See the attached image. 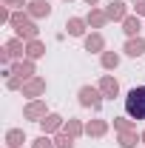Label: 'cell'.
Returning <instances> with one entry per match:
<instances>
[{
    "label": "cell",
    "mask_w": 145,
    "mask_h": 148,
    "mask_svg": "<svg viewBox=\"0 0 145 148\" xmlns=\"http://www.w3.org/2000/svg\"><path fill=\"white\" fill-rule=\"evenodd\" d=\"M125 111L134 117V120H145V86L128 91V97H125Z\"/></svg>",
    "instance_id": "cell-1"
},
{
    "label": "cell",
    "mask_w": 145,
    "mask_h": 148,
    "mask_svg": "<svg viewBox=\"0 0 145 148\" xmlns=\"http://www.w3.org/2000/svg\"><path fill=\"white\" fill-rule=\"evenodd\" d=\"M80 100H83V106H94V108L100 106V94L94 91V88H83L80 91Z\"/></svg>",
    "instance_id": "cell-2"
},
{
    "label": "cell",
    "mask_w": 145,
    "mask_h": 148,
    "mask_svg": "<svg viewBox=\"0 0 145 148\" xmlns=\"http://www.w3.org/2000/svg\"><path fill=\"white\" fill-rule=\"evenodd\" d=\"M125 51H128L131 57H137V54H142V51H145V43H142V40H131Z\"/></svg>",
    "instance_id": "cell-3"
},
{
    "label": "cell",
    "mask_w": 145,
    "mask_h": 148,
    "mask_svg": "<svg viewBox=\"0 0 145 148\" xmlns=\"http://www.w3.org/2000/svg\"><path fill=\"white\" fill-rule=\"evenodd\" d=\"M14 23H17L20 26V34H29V37H34V26H31V23H26V20H14Z\"/></svg>",
    "instance_id": "cell-4"
},
{
    "label": "cell",
    "mask_w": 145,
    "mask_h": 148,
    "mask_svg": "<svg viewBox=\"0 0 145 148\" xmlns=\"http://www.w3.org/2000/svg\"><path fill=\"white\" fill-rule=\"evenodd\" d=\"M103 91H105V94H117V80L105 77V80H103Z\"/></svg>",
    "instance_id": "cell-5"
},
{
    "label": "cell",
    "mask_w": 145,
    "mask_h": 148,
    "mask_svg": "<svg viewBox=\"0 0 145 148\" xmlns=\"http://www.w3.org/2000/svg\"><path fill=\"white\" fill-rule=\"evenodd\" d=\"M122 12H125V9H122V3H114V6L108 9V17H122Z\"/></svg>",
    "instance_id": "cell-6"
},
{
    "label": "cell",
    "mask_w": 145,
    "mask_h": 148,
    "mask_svg": "<svg viewBox=\"0 0 145 148\" xmlns=\"http://www.w3.org/2000/svg\"><path fill=\"white\" fill-rule=\"evenodd\" d=\"M31 6H34V14H49V3L37 0V3H31Z\"/></svg>",
    "instance_id": "cell-7"
},
{
    "label": "cell",
    "mask_w": 145,
    "mask_h": 148,
    "mask_svg": "<svg viewBox=\"0 0 145 148\" xmlns=\"http://www.w3.org/2000/svg\"><path fill=\"white\" fill-rule=\"evenodd\" d=\"M57 125H60V117H49V120H43V128H57Z\"/></svg>",
    "instance_id": "cell-8"
},
{
    "label": "cell",
    "mask_w": 145,
    "mask_h": 148,
    "mask_svg": "<svg viewBox=\"0 0 145 148\" xmlns=\"http://www.w3.org/2000/svg\"><path fill=\"white\" fill-rule=\"evenodd\" d=\"M137 29H140V23H137L134 17H131V20H125V32H128V34H134Z\"/></svg>",
    "instance_id": "cell-9"
},
{
    "label": "cell",
    "mask_w": 145,
    "mask_h": 148,
    "mask_svg": "<svg viewBox=\"0 0 145 148\" xmlns=\"http://www.w3.org/2000/svg\"><path fill=\"white\" fill-rule=\"evenodd\" d=\"M68 32H71V34H80V32H83V23H80V20H71V23H68Z\"/></svg>",
    "instance_id": "cell-10"
},
{
    "label": "cell",
    "mask_w": 145,
    "mask_h": 148,
    "mask_svg": "<svg viewBox=\"0 0 145 148\" xmlns=\"http://www.w3.org/2000/svg\"><path fill=\"white\" fill-rule=\"evenodd\" d=\"M103 63H105L108 69H114V66H117V54H105V57H103Z\"/></svg>",
    "instance_id": "cell-11"
},
{
    "label": "cell",
    "mask_w": 145,
    "mask_h": 148,
    "mask_svg": "<svg viewBox=\"0 0 145 148\" xmlns=\"http://www.w3.org/2000/svg\"><path fill=\"white\" fill-rule=\"evenodd\" d=\"M9 140H12V143H9V145H20V140H23V137H20L17 131H12V134H9Z\"/></svg>",
    "instance_id": "cell-12"
},
{
    "label": "cell",
    "mask_w": 145,
    "mask_h": 148,
    "mask_svg": "<svg viewBox=\"0 0 145 148\" xmlns=\"http://www.w3.org/2000/svg\"><path fill=\"white\" fill-rule=\"evenodd\" d=\"M100 46H103V40H100V37H91V40H88V49H100Z\"/></svg>",
    "instance_id": "cell-13"
},
{
    "label": "cell",
    "mask_w": 145,
    "mask_h": 148,
    "mask_svg": "<svg viewBox=\"0 0 145 148\" xmlns=\"http://www.w3.org/2000/svg\"><path fill=\"white\" fill-rule=\"evenodd\" d=\"M57 143H60V148H74V145H71V140H68V137H60Z\"/></svg>",
    "instance_id": "cell-14"
},
{
    "label": "cell",
    "mask_w": 145,
    "mask_h": 148,
    "mask_svg": "<svg viewBox=\"0 0 145 148\" xmlns=\"http://www.w3.org/2000/svg\"><path fill=\"white\" fill-rule=\"evenodd\" d=\"M40 88H43V83H31V86H29V94H37Z\"/></svg>",
    "instance_id": "cell-15"
},
{
    "label": "cell",
    "mask_w": 145,
    "mask_h": 148,
    "mask_svg": "<svg viewBox=\"0 0 145 148\" xmlns=\"http://www.w3.org/2000/svg\"><path fill=\"white\" fill-rule=\"evenodd\" d=\"M37 148H51V145H49V140H40V143H37Z\"/></svg>",
    "instance_id": "cell-16"
},
{
    "label": "cell",
    "mask_w": 145,
    "mask_h": 148,
    "mask_svg": "<svg viewBox=\"0 0 145 148\" xmlns=\"http://www.w3.org/2000/svg\"><path fill=\"white\" fill-rule=\"evenodd\" d=\"M88 3H94V0H88Z\"/></svg>",
    "instance_id": "cell-17"
},
{
    "label": "cell",
    "mask_w": 145,
    "mask_h": 148,
    "mask_svg": "<svg viewBox=\"0 0 145 148\" xmlns=\"http://www.w3.org/2000/svg\"><path fill=\"white\" fill-rule=\"evenodd\" d=\"M142 140H145V134H142Z\"/></svg>",
    "instance_id": "cell-18"
}]
</instances>
